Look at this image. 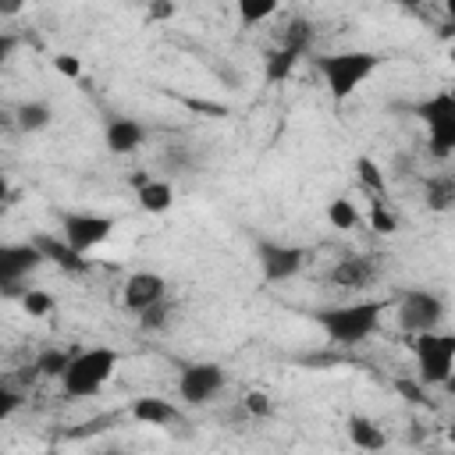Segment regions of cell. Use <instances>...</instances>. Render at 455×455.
Listing matches in <instances>:
<instances>
[{
    "label": "cell",
    "mask_w": 455,
    "mask_h": 455,
    "mask_svg": "<svg viewBox=\"0 0 455 455\" xmlns=\"http://www.w3.org/2000/svg\"><path fill=\"white\" fill-rule=\"evenodd\" d=\"M71 355H75V352H68V348H57V345H53V348H43V352L36 355V363H32V366H36V373H39V377H53V380H57V377L64 373V366L71 363Z\"/></svg>",
    "instance_id": "cb8c5ba5"
},
{
    "label": "cell",
    "mask_w": 455,
    "mask_h": 455,
    "mask_svg": "<svg viewBox=\"0 0 455 455\" xmlns=\"http://www.w3.org/2000/svg\"><path fill=\"white\" fill-rule=\"evenodd\" d=\"M224 380H228V373L217 363H188L178 377V395L188 405H206L224 387Z\"/></svg>",
    "instance_id": "8fae6325"
},
{
    "label": "cell",
    "mask_w": 455,
    "mask_h": 455,
    "mask_svg": "<svg viewBox=\"0 0 455 455\" xmlns=\"http://www.w3.org/2000/svg\"><path fill=\"white\" fill-rule=\"evenodd\" d=\"M142 4H146V0H142Z\"/></svg>",
    "instance_id": "f35d334b"
},
{
    "label": "cell",
    "mask_w": 455,
    "mask_h": 455,
    "mask_svg": "<svg viewBox=\"0 0 455 455\" xmlns=\"http://www.w3.org/2000/svg\"><path fill=\"white\" fill-rule=\"evenodd\" d=\"M355 174H359V185L373 196V199H384V192H387V181H384V174H380V167L370 160V156H355Z\"/></svg>",
    "instance_id": "603a6c76"
},
{
    "label": "cell",
    "mask_w": 455,
    "mask_h": 455,
    "mask_svg": "<svg viewBox=\"0 0 455 455\" xmlns=\"http://www.w3.org/2000/svg\"><path fill=\"white\" fill-rule=\"evenodd\" d=\"M128 412L139 419V423H149V427H171V423H181V412L178 405H171L167 398H156V395H142L128 405Z\"/></svg>",
    "instance_id": "9a60e30c"
},
{
    "label": "cell",
    "mask_w": 455,
    "mask_h": 455,
    "mask_svg": "<svg viewBox=\"0 0 455 455\" xmlns=\"http://www.w3.org/2000/svg\"><path fill=\"white\" fill-rule=\"evenodd\" d=\"M398 391L409 398V402H427V387L419 380H398Z\"/></svg>",
    "instance_id": "836d02e7"
},
{
    "label": "cell",
    "mask_w": 455,
    "mask_h": 455,
    "mask_svg": "<svg viewBox=\"0 0 455 455\" xmlns=\"http://www.w3.org/2000/svg\"><path fill=\"white\" fill-rule=\"evenodd\" d=\"M21 309L39 320V316H50V313L57 309V299H53L46 288H25V291H21Z\"/></svg>",
    "instance_id": "484cf974"
},
{
    "label": "cell",
    "mask_w": 455,
    "mask_h": 455,
    "mask_svg": "<svg viewBox=\"0 0 455 455\" xmlns=\"http://www.w3.org/2000/svg\"><path fill=\"white\" fill-rule=\"evenodd\" d=\"M25 11V0H0V18H14Z\"/></svg>",
    "instance_id": "e575fe53"
},
{
    "label": "cell",
    "mask_w": 455,
    "mask_h": 455,
    "mask_svg": "<svg viewBox=\"0 0 455 455\" xmlns=\"http://www.w3.org/2000/svg\"><path fill=\"white\" fill-rule=\"evenodd\" d=\"M135 203L146 210V213H167L174 206V188L171 181L164 178H146L139 188H135Z\"/></svg>",
    "instance_id": "2e32d148"
},
{
    "label": "cell",
    "mask_w": 455,
    "mask_h": 455,
    "mask_svg": "<svg viewBox=\"0 0 455 455\" xmlns=\"http://www.w3.org/2000/svg\"><path fill=\"white\" fill-rule=\"evenodd\" d=\"M327 224L338 231H352L359 224V210L352 199H331L327 203Z\"/></svg>",
    "instance_id": "d4e9b609"
},
{
    "label": "cell",
    "mask_w": 455,
    "mask_h": 455,
    "mask_svg": "<svg viewBox=\"0 0 455 455\" xmlns=\"http://www.w3.org/2000/svg\"><path fill=\"white\" fill-rule=\"evenodd\" d=\"M242 409H245L249 416L263 419V416H270V398H267L263 391H249V395L242 398Z\"/></svg>",
    "instance_id": "4dcf8cb0"
},
{
    "label": "cell",
    "mask_w": 455,
    "mask_h": 455,
    "mask_svg": "<svg viewBox=\"0 0 455 455\" xmlns=\"http://www.w3.org/2000/svg\"><path fill=\"white\" fill-rule=\"evenodd\" d=\"M32 245L43 252V263L50 259V263H57L64 274H85V270H89V256L78 252V249H71V245L64 242V235L57 238V235L39 231V235H32Z\"/></svg>",
    "instance_id": "5bb4252c"
},
{
    "label": "cell",
    "mask_w": 455,
    "mask_h": 455,
    "mask_svg": "<svg viewBox=\"0 0 455 455\" xmlns=\"http://www.w3.org/2000/svg\"><path fill=\"white\" fill-rule=\"evenodd\" d=\"M146 139H149L146 124H142V121H135V117H128V114L110 117V121H107V128H103V146H107L114 156H128V153H135Z\"/></svg>",
    "instance_id": "4fadbf2b"
},
{
    "label": "cell",
    "mask_w": 455,
    "mask_h": 455,
    "mask_svg": "<svg viewBox=\"0 0 455 455\" xmlns=\"http://www.w3.org/2000/svg\"><path fill=\"white\" fill-rule=\"evenodd\" d=\"M380 270H384L380 256H373V252H370V256L355 252V256H341V259L331 267L327 281H331L334 288H345V291H363V288H373V284H377Z\"/></svg>",
    "instance_id": "30bf717a"
},
{
    "label": "cell",
    "mask_w": 455,
    "mask_h": 455,
    "mask_svg": "<svg viewBox=\"0 0 455 455\" xmlns=\"http://www.w3.org/2000/svg\"><path fill=\"white\" fill-rule=\"evenodd\" d=\"M43 267V252L28 242H0V295L7 299H21L25 291V277L36 274Z\"/></svg>",
    "instance_id": "52a82bcc"
},
{
    "label": "cell",
    "mask_w": 455,
    "mask_h": 455,
    "mask_svg": "<svg viewBox=\"0 0 455 455\" xmlns=\"http://www.w3.org/2000/svg\"><path fill=\"white\" fill-rule=\"evenodd\" d=\"M60 235L71 249L78 252H92L96 245H103L114 231V220L107 213H92V210H60Z\"/></svg>",
    "instance_id": "ba28073f"
},
{
    "label": "cell",
    "mask_w": 455,
    "mask_h": 455,
    "mask_svg": "<svg viewBox=\"0 0 455 455\" xmlns=\"http://www.w3.org/2000/svg\"><path fill=\"white\" fill-rule=\"evenodd\" d=\"M135 316H139V327H142V331H164V327H167V320H171V306L160 299V302H153V306L139 309Z\"/></svg>",
    "instance_id": "4316f807"
},
{
    "label": "cell",
    "mask_w": 455,
    "mask_h": 455,
    "mask_svg": "<svg viewBox=\"0 0 455 455\" xmlns=\"http://www.w3.org/2000/svg\"><path fill=\"white\" fill-rule=\"evenodd\" d=\"M427 206L437 210V213H448L455 206V178L451 174H434L427 178Z\"/></svg>",
    "instance_id": "44dd1931"
},
{
    "label": "cell",
    "mask_w": 455,
    "mask_h": 455,
    "mask_svg": "<svg viewBox=\"0 0 455 455\" xmlns=\"http://www.w3.org/2000/svg\"><path fill=\"white\" fill-rule=\"evenodd\" d=\"M235 7H238V21H242V28H256L259 21H267V18L277 14L281 0H235Z\"/></svg>",
    "instance_id": "7402d4cb"
},
{
    "label": "cell",
    "mask_w": 455,
    "mask_h": 455,
    "mask_svg": "<svg viewBox=\"0 0 455 455\" xmlns=\"http://www.w3.org/2000/svg\"><path fill=\"white\" fill-rule=\"evenodd\" d=\"M7 196H11V181H7V174L0 171V203H4Z\"/></svg>",
    "instance_id": "8d00e7d4"
},
{
    "label": "cell",
    "mask_w": 455,
    "mask_h": 455,
    "mask_svg": "<svg viewBox=\"0 0 455 455\" xmlns=\"http://www.w3.org/2000/svg\"><path fill=\"white\" fill-rule=\"evenodd\" d=\"M370 228H373L377 235H395V231H398V217L384 210V199H373V203H370Z\"/></svg>",
    "instance_id": "f1b7e54d"
},
{
    "label": "cell",
    "mask_w": 455,
    "mask_h": 455,
    "mask_svg": "<svg viewBox=\"0 0 455 455\" xmlns=\"http://www.w3.org/2000/svg\"><path fill=\"white\" fill-rule=\"evenodd\" d=\"M117 363H121V355H117L114 348L92 345V348L75 352L71 363L64 366V373H60L57 380H60V387H64L68 398H89V395H96V391L114 377Z\"/></svg>",
    "instance_id": "3957f363"
},
{
    "label": "cell",
    "mask_w": 455,
    "mask_h": 455,
    "mask_svg": "<svg viewBox=\"0 0 455 455\" xmlns=\"http://www.w3.org/2000/svg\"><path fill=\"white\" fill-rule=\"evenodd\" d=\"M167 295V281L156 274V270H135L128 281H124V291H121V302L128 313H139L153 302H160Z\"/></svg>",
    "instance_id": "7c38bea8"
},
{
    "label": "cell",
    "mask_w": 455,
    "mask_h": 455,
    "mask_svg": "<svg viewBox=\"0 0 455 455\" xmlns=\"http://www.w3.org/2000/svg\"><path fill=\"white\" fill-rule=\"evenodd\" d=\"M416 114L427 121L430 153L437 160H448L455 153V96L448 89H437L430 100L416 103Z\"/></svg>",
    "instance_id": "5b68a950"
},
{
    "label": "cell",
    "mask_w": 455,
    "mask_h": 455,
    "mask_svg": "<svg viewBox=\"0 0 455 455\" xmlns=\"http://www.w3.org/2000/svg\"><path fill=\"white\" fill-rule=\"evenodd\" d=\"M302 57H306V53H302V50H291V46H274V50H267V68H263L267 82L277 85V82L291 78V71H295V64H299Z\"/></svg>",
    "instance_id": "ac0fdd59"
},
{
    "label": "cell",
    "mask_w": 455,
    "mask_h": 455,
    "mask_svg": "<svg viewBox=\"0 0 455 455\" xmlns=\"http://www.w3.org/2000/svg\"><path fill=\"white\" fill-rule=\"evenodd\" d=\"M380 60L384 57L373 53V50H341V53L313 57V64H316V71H320V78H323V85L334 100H348L380 68Z\"/></svg>",
    "instance_id": "7a4b0ae2"
},
{
    "label": "cell",
    "mask_w": 455,
    "mask_h": 455,
    "mask_svg": "<svg viewBox=\"0 0 455 455\" xmlns=\"http://www.w3.org/2000/svg\"><path fill=\"white\" fill-rule=\"evenodd\" d=\"M53 121V110H50V103L46 100H25V103H18V110H14V124L21 128V132H43L46 124Z\"/></svg>",
    "instance_id": "ffe728a7"
},
{
    "label": "cell",
    "mask_w": 455,
    "mask_h": 455,
    "mask_svg": "<svg viewBox=\"0 0 455 455\" xmlns=\"http://www.w3.org/2000/svg\"><path fill=\"white\" fill-rule=\"evenodd\" d=\"M53 68H57L64 78H78V75H82V60H78L75 53H57V57H53Z\"/></svg>",
    "instance_id": "1f68e13d"
},
{
    "label": "cell",
    "mask_w": 455,
    "mask_h": 455,
    "mask_svg": "<svg viewBox=\"0 0 455 455\" xmlns=\"http://www.w3.org/2000/svg\"><path fill=\"white\" fill-rule=\"evenodd\" d=\"M412 355H416V380L423 387H437L451 380L455 366V334L448 331H416L412 334Z\"/></svg>",
    "instance_id": "277c9868"
},
{
    "label": "cell",
    "mask_w": 455,
    "mask_h": 455,
    "mask_svg": "<svg viewBox=\"0 0 455 455\" xmlns=\"http://www.w3.org/2000/svg\"><path fill=\"white\" fill-rule=\"evenodd\" d=\"M444 316H448V302H444V295H437L430 288H405L398 295V323L409 334L434 331V327H441Z\"/></svg>",
    "instance_id": "8992f818"
},
{
    "label": "cell",
    "mask_w": 455,
    "mask_h": 455,
    "mask_svg": "<svg viewBox=\"0 0 455 455\" xmlns=\"http://www.w3.org/2000/svg\"><path fill=\"white\" fill-rule=\"evenodd\" d=\"M395 4H402V7H423L427 0H395Z\"/></svg>",
    "instance_id": "74e56055"
},
{
    "label": "cell",
    "mask_w": 455,
    "mask_h": 455,
    "mask_svg": "<svg viewBox=\"0 0 455 455\" xmlns=\"http://www.w3.org/2000/svg\"><path fill=\"white\" fill-rule=\"evenodd\" d=\"M18 405H21V391H14L7 380H0V423H4L7 416H14Z\"/></svg>",
    "instance_id": "f546056e"
},
{
    "label": "cell",
    "mask_w": 455,
    "mask_h": 455,
    "mask_svg": "<svg viewBox=\"0 0 455 455\" xmlns=\"http://www.w3.org/2000/svg\"><path fill=\"white\" fill-rule=\"evenodd\" d=\"M348 441L355 444V448H363V451H380V448H387V434H384V427L377 423V419H370V416H348Z\"/></svg>",
    "instance_id": "e0dca14e"
},
{
    "label": "cell",
    "mask_w": 455,
    "mask_h": 455,
    "mask_svg": "<svg viewBox=\"0 0 455 455\" xmlns=\"http://www.w3.org/2000/svg\"><path fill=\"white\" fill-rule=\"evenodd\" d=\"M160 164H164L171 174H181V171H188V164H192V149H188L185 142H171V146L160 153Z\"/></svg>",
    "instance_id": "83f0119b"
},
{
    "label": "cell",
    "mask_w": 455,
    "mask_h": 455,
    "mask_svg": "<svg viewBox=\"0 0 455 455\" xmlns=\"http://www.w3.org/2000/svg\"><path fill=\"white\" fill-rule=\"evenodd\" d=\"M313 39H316L313 21H309V18H299V14L288 18V21L281 25V32H277V46H291V50H302V53H309Z\"/></svg>",
    "instance_id": "d6986e66"
},
{
    "label": "cell",
    "mask_w": 455,
    "mask_h": 455,
    "mask_svg": "<svg viewBox=\"0 0 455 455\" xmlns=\"http://www.w3.org/2000/svg\"><path fill=\"white\" fill-rule=\"evenodd\" d=\"M14 46H18V39H14L11 32H0V64H4V60L14 53Z\"/></svg>",
    "instance_id": "d590c367"
},
{
    "label": "cell",
    "mask_w": 455,
    "mask_h": 455,
    "mask_svg": "<svg viewBox=\"0 0 455 455\" xmlns=\"http://www.w3.org/2000/svg\"><path fill=\"white\" fill-rule=\"evenodd\" d=\"M387 302L384 299H366V302H345V306H327V309H316L309 313L313 323L327 334V341L348 348V345H359L366 341L377 327H380V316H384Z\"/></svg>",
    "instance_id": "6da1fadb"
},
{
    "label": "cell",
    "mask_w": 455,
    "mask_h": 455,
    "mask_svg": "<svg viewBox=\"0 0 455 455\" xmlns=\"http://www.w3.org/2000/svg\"><path fill=\"white\" fill-rule=\"evenodd\" d=\"M174 0H146V14L153 18V21H171L174 18Z\"/></svg>",
    "instance_id": "d6a6232c"
},
{
    "label": "cell",
    "mask_w": 455,
    "mask_h": 455,
    "mask_svg": "<svg viewBox=\"0 0 455 455\" xmlns=\"http://www.w3.org/2000/svg\"><path fill=\"white\" fill-rule=\"evenodd\" d=\"M256 263H259L267 284H281V281H291V277L302 270L306 249H302V245H288V242L259 238V242H256Z\"/></svg>",
    "instance_id": "9c48e42d"
}]
</instances>
